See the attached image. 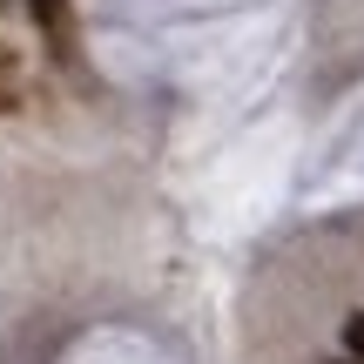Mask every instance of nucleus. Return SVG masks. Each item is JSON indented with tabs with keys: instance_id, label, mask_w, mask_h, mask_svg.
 <instances>
[{
	"instance_id": "nucleus-1",
	"label": "nucleus",
	"mask_w": 364,
	"mask_h": 364,
	"mask_svg": "<svg viewBox=\"0 0 364 364\" xmlns=\"http://www.w3.org/2000/svg\"><path fill=\"white\" fill-rule=\"evenodd\" d=\"M344 351L364 364V311H358V317H344Z\"/></svg>"
},
{
	"instance_id": "nucleus-2",
	"label": "nucleus",
	"mask_w": 364,
	"mask_h": 364,
	"mask_svg": "<svg viewBox=\"0 0 364 364\" xmlns=\"http://www.w3.org/2000/svg\"><path fill=\"white\" fill-rule=\"evenodd\" d=\"M34 14H41V27H61V14H68V0H34Z\"/></svg>"
}]
</instances>
